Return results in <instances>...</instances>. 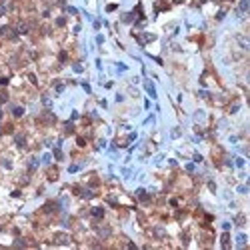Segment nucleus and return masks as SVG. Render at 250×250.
Returning <instances> with one entry per match:
<instances>
[{
  "label": "nucleus",
  "instance_id": "f257e3e1",
  "mask_svg": "<svg viewBox=\"0 0 250 250\" xmlns=\"http://www.w3.org/2000/svg\"><path fill=\"white\" fill-rule=\"evenodd\" d=\"M0 34H2V36H6V38H10V40H16V38H18V32H16L14 28H10V26L0 28Z\"/></svg>",
  "mask_w": 250,
  "mask_h": 250
},
{
  "label": "nucleus",
  "instance_id": "f03ea898",
  "mask_svg": "<svg viewBox=\"0 0 250 250\" xmlns=\"http://www.w3.org/2000/svg\"><path fill=\"white\" fill-rule=\"evenodd\" d=\"M70 242V236L64 234V232H58L56 236H54V244H68Z\"/></svg>",
  "mask_w": 250,
  "mask_h": 250
},
{
  "label": "nucleus",
  "instance_id": "7ed1b4c3",
  "mask_svg": "<svg viewBox=\"0 0 250 250\" xmlns=\"http://www.w3.org/2000/svg\"><path fill=\"white\" fill-rule=\"evenodd\" d=\"M222 248H224V250L230 248V234H226V232L222 234Z\"/></svg>",
  "mask_w": 250,
  "mask_h": 250
},
{
  "label": "nucleus",
  "instance_id": "20e7f679",
  "mask_svg": "<svg viewBox=\"0 0 250 250\" xmlns=\"http://www.w3.org/2000/svg\"><path fill=\"white\" fill-rule=\"evenodd\" d=\"M90 214H92L94 218H102V216H104V210H102L100 206H96V208H92V210H90Z\"/></svg>",
  "mask_w": 250,
  "mask_h": 250
},
{
  "label": "nucleus",
  "instance_id": "39448f33",
  "mask_svg": "<svg viewBox=\"0 0 250 250\" xmlns=\"http://www.w3.org/2000/svg\"><path fill=\"white\" fill-rule=\"evenodd\" d=\"M16 144H18L20 148H22V146L26 144V138H24V136H22V134H18V136H16Z\"/></svg>",
  "mask_w": 250,
  "mask_h": 250
},
{
  "label": "nucleus",
  "instance_id": "423d86ee",
  "mask_svg": "<svg viewBox=\"0 0 250 250\" xmlns=\"http://www.w3.org/2000/svg\"><path fill=\"white\" fill-rule=\"evenodd\" d=\"M52 210H56V204H54V202L46 204V206H44V208H42V212H52Z\"/></svg>",
  "mask_w": 250,
  "mask_h": 250
},
{
  "label": "nucleus",
  "instance_id": "0eeeda50",
  "mask_svg": "<svg viewBox=\"0 0 250 250\" xmlns=\"http://www.w3.org/2000/svg\"><path fill=\"white\" fill-rule=\"evenodd\" d=\"M54 90H56V92H62V90H64V82H54Z\"/></svg>",
  "mask_w": 250,
  "mask_h": 250
},
{
  "label": "nucleus",
  "instance_id": "6e6552de",
  "mask_svg": "<svg viewBox=\"0 0 250 250\" xmlns=\"http://www.w3.org/2000/svg\"><path fill=\"white\" fill-rule=\"evenodd\" d=\"M48 178H50V180H56V178H58V172H56V168H50V172H48Z\"/></svg>",
  "mask_w": 250,
  "mask_h": 250
},
{
  "label": "nucleus",
  "instance_id": "1a4fd4ad",
  "mask_svg": "<svg viewBox=\"0 0 250 250\" xmlns=\"http://www.w3.org/2000/svg\"><path fill=\"white\" fill-rule=\"evenodd\" d=\"M246 8H248V0H242L240 6H238V10H240V12H246Z\"/></svg>",
  "mask_w": 250,
  "mask_h": 250
},
{
  "label": "nucleus",
  "instance_id": "9d476101",
  "mask_svg": "<svg viewBox=\"0 0 250 250\" xmlns=\"http://www.w3.org/2000/svg\"><path fill=\"white\" fill-rule=\"evenodd\" d=\"M146 90H148V94H150V96H156V92H154V86H152L150 82H146Z\"/></svg>",
  "mask_w": 250,
  "mask_h": 250
},
{
  "label": "nucleus",
  "instance_id": "9b49d317",
  "mask_svg": "<svg viewBox=\"0 0 250 250\" xmlns=\"http://www.w3.org/2000/svg\"><path fill=\"white\" fill-rule=\"evenodd\" d=\"M14 116H22V114H24V108H20V106H16V108H14Z\"/></svg>",
  "mask_w": 250,
  "mask_h": 250
},
{
  "label": "nucleus",
  "instance_id": "f8f14e48",
  "mask_svg": "<svg viewBox=\"0 0 250 250\" xmlns=\"http://www.w3.org/2000/svg\"><path fill=\"white\" fill-rule=\"evenodd\" d=\"M18 32H28V24L20 22V24H18Z\"/></svg>",
  "mask_w": 250,
  "mask_h": 250
},
{
  "label": "nucleus",
  "instance_id": "ddd939ff",
  "mask_svg": "<svg viewBox=\"0 0 250 250\" xmlns=\"http://www.w3.org/2000/svg\"><path fill=\"white\" fill-rule=\"evenodd\" d=\"M238 244H240V246L246 244V236H244V234H238Z\"/></svg>",
  "mask_w": 250,
  "mask_h": 250
},
{
  "label": "nucleus",
  "instance_id": "4468645a",
  "mask_svg": "<svg viewBox=\"0 0 250 250\" xmlns=\"http://www.w3.org/2000/svg\"><path fill=\"white\" fill-rule=\"evenodd\" d=\"M6 100H8V94L2 90V92H0V102H6Z\"/></svg>",
  "mask_w": 250,
  "mask_h": 250
},
{
  "label": "nucleus",
  "instance_id": "2eb2a0df",
  "mask_svg": "<svg viewBox=\"0 0 250 250\" xmlns=\"http://www.w3.org/2000/svg\"><path fill=\"white\" fill-rule=\"evenodd\" d=\"M108 234H110L108 228H100V236H108Z\"/></svg>",
  "mask_w": 250,
  "mask_h": 250
},
{
  "label": "nucleus",
  "instance_id": "dca6fc26",
  "mask_svg": "<svg viewBox=\"0 0 250 250\" xmlns=\"http://www.w3.org/2000/svg\"><path fill=\"white\" fill-rule=\"evenodd\" d=\"M6 2H4V4H0V16H2V14H4V12H6Z\"/></svg>",
  "mask_w": 250,
  "mask_h": 250
},
{
  "label": "nucleus",
  "instance_id": "f3484780",
  "mask_svg": "<svg viewBox=\"0 0 250 250\" xmlns=\"http://www.w3.org/2000/svg\"><path fill=\"white\" fill-rule=\"evenodd\" d=\"M54 156L58 158V160H62V152H60V150H58V148H56V150H54Z\"/></svg>",
  "mask_w": 250,
  "mask_h": 250
},
{
  "label": "nucleus",
  "instance_id": "a211bd4d",
  "mask_svg": "<svg viewBox=\"0 0 250 250\" xmlns=\"http://www.w3.org/2000/svg\"><path fill=\"white\" fill-rule=\"evenodd\" d=\"M236 224H238V226H242V224H244V216H238L236 218Z\"/></svg>",
  "mask_w": 250,
  "mask_h": 250
},
{
  "label": "nucleus",
  "instance_id": "6ab92c4d",
  "mask_svg": "<svg viewBox=\"0 0 250 250\" xmlns=\"http://www.w3.org/2000/svg\"><path fill=\"white\" fill-rule=\"evenodd\" d=\"M156 236L162 238V236H164V230H162V228H156Z\"/></svg>",
  "mask_w": 250,
  "mask_h": 250
},
{
  "label": "nucleus",
  "instance_id": "aec40b11",
  "mask_svg": "<svg viewBox=\"0 0 250 250\" xmlns=\"http://www.w3.org/2000/svg\"><path fill=\"white\" fill-rule=\"evenodd\" d=\"M78 168H80V166L74 164V166H70V168H68V172H78Z\"/></svg>",
  "mask_w": 250,
  "mask_h": 250
},
{
  "label": "nucleus",
  "instance_id": "412c9836",
  "mask_svg": "<svg viewBox=\"0 0 250 250\" xmlns=\"http://www.w3.org/2000/svg\"><path fill=\"white\" fill-rule=\"evenodd\" d=\"M64 22H66L64 18H58V20H56V24H58V26H64Z\"/></svg>",
  "mask_w": 250,
  "mask_h": 250
},
{
  "label": "nucleus",
  "instance_id": "4be33fe9",
  "mask_svg": "<svg viewBox=\"0 0 250 250\" xmlns=\"http://www.w3.org/2000/svg\"><path fill=\"white\" fill-rule=\"evenodd\" d=\"M60 62H66V52H60Z\"/></svg>",
  "mask_w": 250,
  "mask_h": 250
},
{
  "label": "nucleus",
  "instance_id": "5701e85b",
  "mask_svg": "<svg viewBox=\"0 0 250 250\" xmlns=\"http://www.w3.org/2000/svg\"><path fill=\"white\" fill-rule=\"evenodd\" d=\"M0 116H2V112H0Z\"/></svg>",
  "mask_w": 250,
  "mask_h": 250
}]
</instances>
